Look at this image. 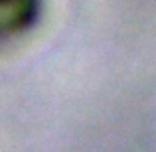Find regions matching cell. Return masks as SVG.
<instances>
[{
	"label": "cell",
	"mask_w": 156,
	"mask_h": 152,
	"mask_svg": "<svg viewBox=\"0 0 156 152\" xmlns=\"http://www.w3.org/2000/svg\"><path fill=\"white\" fill-rule=\"evenodd\" d=\"M40 0H0V36L24 30L38 16Z\"/></svg>",
	"instance_id": "1"
}]
</instances>
